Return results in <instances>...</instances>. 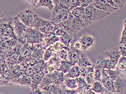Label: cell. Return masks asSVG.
I'll return each instance as SVG.
<instances>
[{
    "instance_id": "cell-21",
    "label": "cell",
    "mask_w": 126,
    "mask_h": 94,
    "mask_svg": "<svg viewBox=\"0 0 126 94\" xmlns=\"http://www.w3.org/2000/svg\"><path fill=\"white\" fill-rule=\"evenodd\" d=\"M90 90L96 94H105L107 92L104 85L100 81L94 82V83L91 85Z\"/></svg>"
},
{
    "instance_id": "cell-11",
    "label": "cell",
    "mask_w": 126,
    "mask_h": 94,
    "mask_svg": "<svg viewBox=\"0 0 126 94\" xmlns=\"http://www.w3.org/2000/svg\"><path fill=\"white\" fill-rule=\"evenodd\" d=\"M113 81L109 78V77L106 75V74L104 72V69L101 70V82L104 85L106 90L108 92L110 93H116L115 89L114 87Z\"/></svg>"
},
{
    "instance_id": "cell-40",
    "label": "cell",
    "mask_w": 126,
    "mask_h": 94,
    "mask_svg": "<svg viewBox=\"0 0 126 94\" xmlns=\"http://www.w3.org/2000/svg\"><path fill=\"white\" fill-rule=\"evenodd\" d=\"M24 74L25 75H27L29 77H30V78L31 77H32L34 74H35L33 66L29 65Z\"/></svg>"
},
{
    "instance_id": "cell-23",
    "label": "cell",
    "mask_w": 126,
    "mask_h": 94,
    "mask_svg": "<svg viewBox=\"0 0 126 94\" xmlns=\"http://www.w3.org/2000/svg\"><path fill=\"white\" fill-rule=\"evenodd\" d=\"M77 65L79 67H86L88 66H92L93 65L90 61L88 57L86 55L85 52H82Z\"/></svg>"
},
{
    "instance_id": "cell-7",
    "label": "cell",
    "mask_w": 126,
    "mask_h": 94,
    "mask_svg": "<svg viewBox=\"0 0 126 94\" xmlns=\"http://www.w3.org/2000/svg\"><path fill=\"white\" fill-rule=\"evenodd\" d=\"M80 69V76L84 79L87 83L92 85L94 83V65L86 67H79Z\"/></svg>"
},
{
    "instance_id": "cell-24",
    "label": "cell",
    "mask_w": 126,
    "mask_h": 94,
    "mask_svg": "<svg viewBox=\"0 0 126 94\" xmlns=\"http://www.w3.org/2000/svg\"><path fill=\"white\" fill-rule=\"evenodd\" d=\"M64 83L68 89L71 90H77L78 88V82L77 79L65 78Z\"/></svg>"
},
{
    "instance_id": "cell-35",
    "label": "cell",
    "mask_w": 126,
    "mask_h": 94,
    "mask_svg": "<svg viewBox=\"0 0 126 94\" xmlns=\"http://www.w3.org/2000/svg\"><path fill=\"white\" fill-rule=\"evenodd\" d=\"M125 44H126V18L124 20V28H123L121 37L119 42L120 45H124Z\"/></svg>"
},
{
    "instance_id": "cell-49",
    "label": "cell",
    "mask_w": 126,
    "mask_h": 94,
    "mask_svg": "<svg viewBox=\"0 0 126 94\" xmlns=\"http://www.w3.org/2000/svg\"><path fill=\"white\" fill-rule=\"evenodd\" d=\"M88 93H89L90 94H96V93H95L94 92H92V91H91V90H88Z\"/></svg>"
},
{
    "instance_id": "cell-15",
    "label": "cell",
    "mask_w": 126,
    "mask_h": 94,
    "mask_svg": "<svg viewBox=\"0 0 126 94\" xmlns=\"http://www.w3.org/2000/svg\"><path fill=\"white\" fill-rule=\"evenodd\" d=\"M77 82H78V88L77 89V92L83 94L91 89V85L88 84L82 77L80 76L77 78Z\"/></svg>"
},
{
    "instance_id": "cell-51",
    "label": "cell",
    "mask_w": 126,
    "mask_h": 94,
    "mask_svg": "<svg viewBox=\"0 0 126 94\" xmlns=\"http://www.w3.org/2000/svg\"><path fill=\"white\" fill-rule=\"evenodd\" d=\"M32 94V93H29V94Z\"/></svg>"
},
{
    "instance_id": "cell-4",
    "label": "cell",
    "mask_w": 126,
    "mask_h": 94,
    "mask_svg": "<svg viewBox=\"0 0 126 94\" xmlns=\"http://www.w3.org/2000/svg\"><path fill=\"white\" fill-rule=\"evenodd\" d=\"M54 23L51 21H48L39 17L35 14V21L32 28H36L45 35H48L52 32Z\"/></svg>"
},
{
    "instance_id": "cell-8",
    "label": "cell",
    "mask_w": 126,
    "mask_h": 94,
    "mask_svg": "<svg viewBox=\"0 0 126 94\" xmlns=\"http://www.w3.org/2000/svg\"><path fill=\"white\" fill-rule=\"evenodd\" d=\"M92 5L97 9L109 13H113L114 11H116L118 10V9L114 8L113 7L111 6L110 4H108L106 0L93 1Z\"/></svg>"
},
{
    "instance_id": "cell-50",
    "label": "cell",
    "mask_w": 126,
    "mask_h": 94,
    "mask_svg": "<svg viewBox=\"0 0 126 94\" xmlns=\"http://www.w3.org/2000/svg\"><path fill=\"white\" fill-rule=\"evenodd\" d=\"M82 94H89V93H88V91H87V92H86L85 93H83Z\"/></svg>"
},
{
    "instance_id": "cell-32",
    "label": "cell",
    "mask_w": 126,
    "mask_h": 94,
    "mask_svg": "<svg viewBox=\"0 0 126 94\" xmlns=\"http://www.w3.org/2000/svg\"><path fill=\"white\" fill-rule=\"evenodd\" d=\"M64 48H67L64 45H63L62 43H61L59 41H58L56 42L55 44H54L53 45H52V46H51L50 47L47 48V49L52 51V52L53 53H57V52H58L59 51H60L63 49H64Z\"/></svg>"
},
{
    "instance_id": "cell-34",
    "label": "cell",
    "mask_w": 126,
    "mask_h": 94,
    "mask_svg": "<svg viewBox=\"0 0 126 94\" xmlns=\"http://www.w3.org/2000/svg\"><path fill=\"white\" fill-rule=\"evenodd\" d=\"M57 56L61 60H66L68 58V51L67 48H64L56 53Z\"/></svg>"
},
{
    "instance_id": "cell-13",
    "label": "cell",
    "mask_w": 126,
    "mask_h": 94,
    "mask_svg": "<svg viewBox=\"0 0 126 94\" xmlns=\"http://www.w3.org/2000/svg\"><path fill=\"white\" fill-rule=\"evenodd\" d=\"M50 79L53 84L61 85L64 82L65 74L63 73L55 70L54 72L46 75Z\"/></svg>"
},
{
    "instance_id": "cell-36",
    "label": "cell",
    "mask_w": 126,
    "mask_h": 94,
    "mask_svg": "<svg viewBox=\"0 0 126 94\" xmlns=\"http://www.w3.org/2000/svg\"><path fill=\"white\" fill-rule=\"evenodd\" d=\"M45 62H44V63H39L33 66L35 74H38L44 72V70L45 68Z\"/></svg>"
},
{
    "instance_id": "cell-25",
    "label": "cell",
    "mask_w": 126,
    "mask_h": 94,
    "mask_svg": "<svg viewBox=\"0 0 126 94\" xmlns=\"http://www.w3.org/2000/svg\"><path fill=\"white\" fill-rule=\"evenodd\" d=\"M31 83V79L30 77L25 75L23 74L18 79L16 80L14 82V84H19L21 85H27V86L30 87Z\"/></svg>"
},
{
    "instance_id": "cell-47",
    "label": "cell",
    "mask_w": 126,
    "mask_h": 94,
    "mask_svg": "<svg viewBox=\"0 0 126 94\" xmlns=\"http://www.w3.org/2000/svg\"><path fill=\"white\" fill-rule=\"evenodd\" d=\"M5 17V16H4V14L3 13L2 11L0 9V19Z\"/></svg>"
},
{
    "instance_id": "cell-9",
    "label": "cell",
    "mask_w": 126,
    "mask_h": 94,
    "mask_svg": "<svg viewBox=\"0 0 126 94\" xmlns=\"http://www.w3.org/2000/svg\"><path fill=\"white\" fill-rule=\"evenodd\" d=\"M78 40L81 45V50L84 52L95 43V38L87 34L82 36Z\"/></svg>"
},
{
    "instance_id": "cell-18",
    "label": "cell",
    "mask_w": 126,
    "mask_h": 94,
    "mask_svg": "<svg viewBox=\"0 0 126 94\" xmlns=\"http://www.w3.org/2000/svg\"><path fill=\"white\" fill-rule=\"evenodd\" d=\"M70 13L71 14H72V15H74V16L83 19L86 22H87L88 24H89V25L91 24L90 23L87 21L85 17L84 8L81 7H78L76 8H74V9H72V10H71L70 11Z\"/></svg>"
},
{
    "instance_id": "cell-31",
    "label": "cell",
    "mask_w": 126,
    "mask_h": 94,
    "mask_svg": "<svg viewBox=\"0 0 126 94\" xmlns=\"http://www.w3.org/2000/svg\"><path fill=\"white\" fill-rule=\"evenodd\" d=\"M61 89V85H57L56 84H52L48 85L47 87L43 88L42 89L48 91V92H51L53 94H59Z\"/></svg>"
},
{
    "instance_id": "cell-29",
    "label": "cell",
    "mask_w": 126,
    "mask_h": 94,
    "mask_svg": "<svg viewBox=\"0 0 126 94\" xmlns=\"http://www.w3.org/2000/svg\"><path fill=\"white\" fill-rule=\"evenodd\" d=\"M104 70L106 75L109 77V78L111 79L112 81H114L120 74V73L119 70L115 69H103Z\"/></svg>"
},
{
    "instance_id": "cell-10",
    "label": "cell",
    "mask_w": 126,
    "mask_h": 94,
    "mask_svg": "<svg viewBox=\"0 0 126 94\" xmlns=\"http://www.w3.org/2000/svg\"><path fill=\"white\" fill-rule=\"evenodd\" d=\"M68 58L67 60L73 64L74 65H77L82 52L84 51L81 50H78L72 46H70L67 48Z\"/></svg>"
},
{
    "instance_id": "cell-53",
    "label": "cell",
    "mask_w": 126,
    "mask_h": 94,
    "mask_svg": "<svg viewBox=\"0 0 126 94\" xmlns=\"http://www.w3.org/2000/svg\"></svg>"
},
{
    "instance_id": "cell-26",
    "label": "cell",
    "mask_w": 126,
    "mask_h": 94,
    "mask_svg": "<svg viewBox=\"0 0 126 94\" xmlns=\"http://www.w3.org/2000/svg\"><path fill=\"white\" fill-rule=\"evenodd\" d=\"M45 50L46 49L43 47L36 48L32 51L31 54V58L35 59L43 60Z\"/></svg>"
},
{
    "instance_id": "cell-16",
    "label": "cell",
    "mask_w": 126,
    "mask_h": 94,
    "mask_svg": "<svg viewBox=\"0 0 126 94\" xmlns=\"http://www.w3.org/2000/svg\"><path fill=\"white\" fill-rule=\"evenodd\" d=\"M81 72L79 67L78 65H74L71 68L68 72L65 74V78H72L77 79L80 76Z\"/></svg>"
},
{
    "instance_id": "cell-5",
    "label": "cell",
    "mask_w": 126,
    "mask_h": 94,
    "mask_svg": "<svg viewBox=\"0 0 126 94\" xmlns=\"http://www.w3.org/2000/svg\"><path fill=\"white\" fill-rule=\"evenodd\" d=\"M12 27L15 33V36L20 40L26 43L25 41V30L27 29V27L23 24L20 21L18 17L17 16L13 18L12 22Z\"/></svg>"
},
{
    "instance_id": "cell-43",
    "label": "cell",
    "mask_w": 126,
    "mask_h": 94,
    "mask_svg": "<svg viewBox=\"0 0 126 94\" xmlns=\"http://www.w3.org/2000/svg\"><path fill=\"white\" fill-rule=\"evenodd\" d=\"M27 2L29 3L30 4L33 5L34 7L37 8V5H38L39 3V0H30V1H27Z\"/></svg>"
},
{
    "instance_id": "cell-39",
    "label": "cell",
    "mask_w": 126,
    "mask_h": 94,
    "mask_svg": "<svg viewBox=\"0 0 126 94\" xmlns=\"http://www.w3.org/2000/svg\"><path fill=\"white\" fill-rule=\"evenodd\" d=\"M78 7H80L79 0H70L69 7H68L70 11Z\"/></svg>"
},
{
    "instance_id": "cell-30",
    "label": "cell",
    "mask_w": 126,
    "mask_h": 94,
    "mask_svg": "<svg viewBox=\"0 0 126 94\" xmlns=\"http://www.w3.org/2000/svg\"><path fill=\"white\" fill-rule=\"evenodd\" d=\"M108 4L117 9H121L124 7L126 3V0H106Z\"/></svg>"
},
{
    "instance_id": "cell-20",
    "label": "cell",
    "mask_w": 126,
    "mask_h": 94,
    "mask_svg": "<svg viewBox=\"0 0 126 94\" xmlns=\"http://www.w3.org/2000/svg\"><path fill=\"white\" fill-rule=\"evenodd\" d=\"M51 33L54 36L59 37L68 35L67 31L61 24H54L53 30Z\"/></svg>"
},
{
    "instance_id": "cell-19",
    "label": "cell",
    "mask_w": 126,
    "mask_h": 94,
    "mask_svg": "<svg viewBox=\"0 0 126 94\" xmlns=\"http://www.w3.org/2000/svg\"><path fill=\"white\" fill-rule=\"evenodd\" d=\"M73 66H74V65L69 60H68L63 61L61 60L58 71L63 73L64 74H66L68 72L71 68Z\"/></svg>"
},
{
    "instance_id": "cell-37",
    "label": "cell",
    "mask_w": 126,
    "mask_h": 94,
    "mask_svg": "<svg viewBox=\"0 0 126 94\" xmlns=\"http://www.w3.org/2000/svg\"><path fill=\"white\" fill-rule=\"evenodd\" d=\"M61 91H60L59 94H74L77 90H71L69 89L65 86L64 83H63L61 85Z\"/></svg>"
},
{
    "instance_id": "cell-45",
    "label": "cell",
    "mask_w": 126,
    "mask_h": 94,
    "mask_svg": "<svg viewBox=\"0 0 126 94\" xmlns=\"http://www.w3.org/2000/svg\"><path fill=\"white\" fill-rule=\"evenodd\" d=\"M7 19H8V17H5L0 19V25L2 24L3 23H4V22L6 21L7 20Z\"/></svg>"
},
{
    "instance_id": "cell-33",
    "label": "cell",
    "mask_w": 126,
    "mask_h": 94,
    "mask_svg": "<svg viewBox=\"0 0 126 94\" xmlns=\"http://www.w3.org/2000/svg\"><path fill=\"white\" fill-rule=\"evenodd\" d=\"M101 68L94 65V81L101 82Z\"/></svg>"
},
{
    "instance_id": "cell-2",
    "label": "cell",
    "mask_w": 126,
    "mask_h": 94,
    "mask_svg": "<svg viewBox=\"0 0 126 94\" xmlns=\"http://www.w3.org/2000/svg\"><path fill=\"white\" fill-rule=\"evenodd\" d=\"M45 35L36 28H27L25 33V41L27 44L45 45Z\"/></svg>"
},
{
    "instance_id": "cell-44",
    "label": "cell",
    "mask_w": 126,
    "mask_h": 94,
    "mask_svg": "<svg viewBox=\"0 0 126 94\" xmlns=\"http://www.w3.org/2000/svg\"><path fill=\"white\" fill-rule=\"evenodd\" d=\"M32 94H44V91L43 89H41V88H37L36 89H35L34 91H32L31 92Z\"/></svg>"
},
{
    "instance_id": "cell-27",
    "label": "cell",
    "mask_w": 126,
    "mask_h": 94,
    "mask_svg": "<svg viewBox=\"0 0 126 94\" xmlns=\"http://www.w3.org/2000/svg\"><path fill=\"white\" fill-rule=\"evenodd\" d=\"M116 69L119 72L126 73V57L121 56L116 66Z\"/></svg>"
},
{
    "instance_id": "cell-14",
    "label": "cell",
    "mask_w": 126,
    "mask_h": 94,
    "mask_svg": "<svg viewBox=\"0 0 126 94\" xmlns=\"http://www.w3.org/2000/svg\"><path fill=\"white\" fill-rule=\"evenodd\" d=\"M45 75V73L43 72L38 74H35L32 77H31V83L30 87L31 88L32 91H34L38 88L40 83Z\"/></svg>"
},
{
    "instance_id": "cell-48",
    "label": "cell",
    "mask_w": 126,
    "mask_h": 94,
    "mask_svg": "<svg viewBox=\"0 0 126 94\" xmlns=\"http://www.w3.org/2000/svg\"><path fill=\"white\" fill-rule=\"evenodd\" d=\"M44 91V94H53L52 93H51V92H48V91H47V90H43Z\"/></svg>"
},
{
    "instance_id": "cell-22",
    "label": "cell",
    "mask_w": 126,
    "mask_h": 94,
    "mask_svg": "<svg viewBox=\"0 0 126 94\" xmlns=\"http://www.w3.org/2000/svg\"><path fill=\"white\" fill-rule=\"evenodd\" d=\"M61 60L57 56L56 53V54L52 57H51L47 62H45V64L47 66L53 67L56 68V70H58L60 66V64H61Z\"/></svg>"
},
{
    "instance_id": "cell-1",
    "label": "cell",
    "mask_w": 126,
    "mask_h": 94,
    "mask_svg": "<svg viewBox=\"0 0 126 94\" xmlns=\"http://www.w3.org/2000/svg\"><path fill=\"white\" fill-rule=\"evenodd\" d=\"M53 10L51 21L54 24H61L68 19L70 10L67 7L61 4L60 1H53Z\"/></svg>"
},
{
    "instance_id": "cell-6",
    "label": "cell",
    "mask_w": 126,
    "mask_h": 94,
    "mask_svg": "<svg viewBox=\"0 0 126 94\" xmlns=\"http://www.w3.org/2000/svg\"><path fill=\"white\" fill-rule=\"evenodd\" d=\"M35 14L30 9L23 10L17 15L20 21L28 28H32L35 21Z\"/></svg>"
},
{
    "instance_id": "cell-17",
    "label": "cell",
    "mask_w": 126,
    "mask_h": 94,
    "mask_svg": "<svg viewBox=\"0 0 126 94\" xmlns=\"http://www.w3.org/2000/svg\"><path fill=\"white\" fill-rule=\"evenodd\" d=\"M59 37L53 35L51 33L48 35H45L44 38L45 48L46 50L51 46H52L56 42L59 41Z\"/></svg>"
},
{
    "instance_id": "cell-52",
    "label": "cell",
    "mask_w": 126,
    "mask_h": 94,
    "mask_svg": "<svg viewBox=\"0 0 126 94\" xmlns=\"http://www.w3.org/2000/svg\"><path fill=\"white\" fill-rule=\"evenodd\" d=\"M124 46H125L126 47V44H125V45H124Z\"/></svg>"
},
{
    "instance_id": "cell-12",
    "label": "cell",
    "mask_w": 126,
    "mask_h": 94,
    "mask_svg": "<svg viewBox=\"0 0 126 94\" xmlns=\"http://www.w3.org/2000/svg\"><path fill=\"white\" fill-rule=\"evenodd\" d=\"M113 84L116 93L126 92V80L121 74L114 81Z\"/></svg>"
},
{
    "instance_id": "cell-42",
    "label": "cell",
    "mask_w": 126,
    "mask_h": 94,
    "mask_svg": "<svg viewBox=\"0 0 126 94\" xmlns=\"http://www.w3.org/2000/svg\"><path fill=\"white\" fill-rule=\"evenodd\" d=\"M118 47L121 56L126 57V47L124 45H120Z\"/></svg>"
},
{
    "instance_id": "cell-41",
    "label": "cell",
    "mask_w": 126,
    "mask_h": 94,
    "mask_svg": "<svg viewBox=\"0 0 126 94\" xmlns=\"http://www.w3.org/2000/svg\"><path fill=\"white\" fill-rule=\"evenodd\" d=\"M80 1V7L86 8L88 5L92 4L93 1L92 0H79Z\"/></svg>"
},
{
    "instance_id": "cell-3",
    "label": "cell",
    "mask_w": 126,
    "mask_h": 94,
    "mask_svg": "<svg viewBox=\"0 0 126 94\" xmlns=\"http://www.w3.org/2000/svg\"><path fill=\"white\" fill-rule=\"evenodd\" d=\"M110 13L105 12L94 7L92 4L85 8V16L87 21L91 24L99 21L110 15Z\"/></svg>"
},
{
    "instance_id": "cell-38",
    "label": "cell",
    "mask_w": 126,
    "mask_h": 94,
    "mask_svg": "<svg viewBox=\"0 0 126 94\" xmlns=\"http://www.w3.org/2000/svg\"><path fill=\"white\" fill-rule=\"evenodd\" d=\"M55 54H56L55 53H53L52 52V51L48 50V49H47L45 51V53L44 54V56H43V60L45 62H47L48 60L51 58V57H52Z\"/></svg>"
},
{
    "instance_id": "cell-46",
    "label": "cell",
    "mask_w": 126,
    "mask_h": 94,
    "mask_svg": "<svg viewBox=\"0 0 126 94\" xmlns=\"http://www.w3.org/2000/svg\"><path fill=\"white\" fill-rule=\"evenodd\" d=\"M105 94H126V92L125 93H110V92H106Z\"/></svg>"
},
{
    "instance_id": "cell-28",
    "label": "cell",
    "mask_w": 126,
    "mask_h": 94,
    "mask_svg": "<svg viewBox=\"0 0 126 94\" xmlns=\"http://www.w3.org/2000/svg\"><path fill=\"white\" fill-rule=\"evenodd\" d=\"M39 7H45L52 12L53 10V1L51 0H39L37 8Z\"/></svg>"
}]
</instances>
